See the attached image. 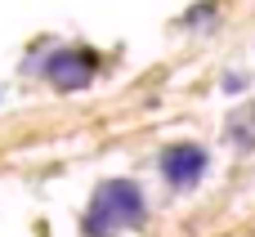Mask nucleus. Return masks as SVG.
I'll return each mask as SVG.
<instances>
[{
	"instance_id": "2",
	"label": "nucleus",
	"mask_w": 255,
	"mask_h": 237,
	"mask_svg": "<svg viewBox=\"0 0 255 237\" xmlns=\"http://www.w3.org/2000/svg\"><path fill=\"white\" fill-rule=\"evenodd\" d=\"M157 166H161V179H166L175 193H188V188L202 184L211 157H206V148H197V143H170Z\"/></svg>"
},
{
	"instance_id": "4",
	"label": "nucleus",
	"mask_w": 255,
	"mask_h": 237,
	"mask_svg": "<svg viewBox=\"0 0 255 237\" xmlns=\"http://www.w3.org/2000/svg\"><path fill=\"white\" fill-rule=\"evenodd\" d=\"M229 139H233V148H242V152L255 148V103H242V108L229 112Z\"/></svg>"
},
{
	"instance_id": "3",
	"label": "nucleus",
	"mask_w": 255,
	"mask_h": 237,
	"mask_svg": "<svg viewBox=\"0 0 255 237\" xmlns=\"http://www.w3.org/2000/svg\"><path fill=\"white\" fill-rule=\"evenodd\" d=\"M94 54L90 49H54L49 58H45V81L54 85V90H63V94H72V90H85L90 81H94Z\"/></svg>"
},
{
	"instance_id": "1",
	"label": "nucleus",
	"mask_w": 255,
	"mask_h": 237,
	"mask_svg": "<svg viewBox=\"0 0 255 237\" xmlns=\"http://www.w3.org/2000/svg\"><path fill=\"white\" fill-rule=\"evenodd\" d=\"M148 220V202L139 193V184L130 179H108L99 184V193L90 197V211H85V237H117L126 229H139Z\"/></svg>"
},
{
	"instance_id": "5",
	"label": "nucleus",
	"mask_w": 255,
	"mask_h": 237,
	"mask_svg": "<svg viewBox=\"0 0 255 237\" xmlns=\"http://www.w3.org/2000/svg\"><path fill=\"white\" fill-rule=\"evenodd\" d=\"M242 85H247V76H242V72H233V76H229V81H224V90H233V94H238V90H242Z\"/></svg>"
}]
</instances>
